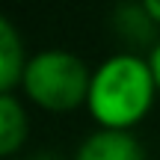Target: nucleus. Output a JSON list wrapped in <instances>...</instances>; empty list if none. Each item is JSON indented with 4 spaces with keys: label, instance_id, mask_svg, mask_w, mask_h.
<instances>
[{
    "label": "nucleus",
    "instance_id": "nucleus-1",
    "mask_svg": "<svg viewBox=\"0 0 160 160\" xmlns=\"http://www.w3.org/2000/svg\"><path fill=\"white\" fill-rule=\"evenodd\" d=\"M160 95L148 57L122 51L92 68L86 110L107 131H133L154 107Z\"/></svg>",
    "mask_w": 160,
    "mask_h": 160
},
{
    "label": "nucleus",
    "instance_id": "nucleus-2",
    "mask_svg": "<svg viewBox=\"0 0 160 160\" xmlns=\"http://www.w3.org/2000/svg\"><path fill=\"white\" fill-rule=\"evenodd\" d=\"M92 68L65 48H45L33 53L24 68L21 89L36 107L48 113H71L86 107Z\"/></svg>",
    "mask_w": 160,
    "mask_h": 160
},
{
    "label": "nucleus",
    "instance_id": "nucleus-3",
    "mask_svg": "<svg viewBox=\"0 0 160 160\" xmlns=\"http://www.w3.org/2000/svg\"><path fill=\"white\" fill-rule=\"evenodd\" d=\"M74 160H145V148L133 131L98 128L80 142Z\"/></svg>",
    "mask_w": 160,
    "mask_h": 160
},
{
    "label": "nucleus",
    "instance_id": "nucleus-4",
    "mask_svg": "<svg viewBox=\"0 0 160 160\" xmlns=\"http://www.w3.org/2000/svg\"><path fill=\"white\" fill-rule=\"evenodd\" d=\"M27 62L30 57L24 51L21 33L6 15H0V95H12V89L21 86Z\"/></svg>",
    "mask_w": 160,
    "mask_h": 160
},
{
    "label": "nucleus",
    "instance_id": "nucleus-5",
    "mask_svg": "<svg viewBox=\"0 0 160 160\" xmlns=\"http://www.w3.org/2000/svg\"><path fill=\"white\" fill-rule=\"evenodd\" d=\"M30 137V116L15 95H0V157L24 148Z\"/></svg>",
    "mask_w": 160,
    "mask_h": 160
},
{
    "label": "nucleus",
    "instance_id": "nucleus-6",
    "mask_svg": "<svg viewBox=\"0 0 160 160\" xmlns=\"http://www.w3.org/2000/svg\"><path fill=\"white\" fill-rule=\"evenodd\" d=\"M157 24L148 18V12H145V6H119L116 9V30H119V36H125L128 42H145L151 39V33H154Z\"/></svg>",
    "mask_w": 160,
    "mask_h": 160
},
{
    "label": "nucleus",
    "instance_id": "nucleus-7",
    "mask_svg": "<svg viewBox=\"0 0 160 160\" xmlns=\"http://www.w3.org/2000/svg\"><path fill=\"white\" fill-rule=\"evenodd\" d=\"M148 62H151V71H154V80H157V89H160V42L151 48L148 53Z\"/></svg>",
    "mask_w": 160,
    "mask_h": 160
},
{
    "label": "nucleus",
    "instance_id": "nucleus-8",
    "mask_svg": "<svg viewBox=\"0 0 160 160\" xmlns=\"http://www.w3.org/2000/svg\"><path fill=\"white\" fill-rule=\"evenodd\" d=\"M142 6H145V12H148V18L160 27V0H145Z\"/></svg>",
    "mask_w": 160,
    "mask_h": 160
},
{
    "label": "nucleus",
    "instance_id": "nucleus-9",
    "mask_svg": "<svg viewBox=\"0 0 160 160\" xmlns=\"http://www.w3.org/2000/svg\"><path fill=\"white\" fill-rule=\"evenodd\" d=\"M30 160H62V157H57V154H36V157H30Z\"/></svg>",
    "mask_w": 160,
    "mask_h": 160
}]
</instances>
